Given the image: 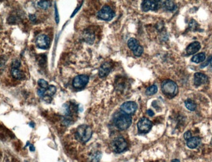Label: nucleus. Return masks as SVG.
<instances>
[{
  "label": "nucleus",
  "instance_id": "f257e3e1",
  "mask_svg": "<svg viewBox=\"0 0 212 162\" xmlns=\"http://www.w3.org/2000/svg\"><path fill=\"white\" fill-rule=\"evenodd\" d=\"M92 130L91 127L87 125H81L80 126L77 131V139L82 143L88 142L92 135Z\"/></svg>",
  "mask_w": 212,
  "mask_h": 162
},
{
  "label": "nucleus",
  "instance_id": "f03ea898",
  "mask_svg": "<svg viewBox=\"0 0 212 162\" xmlns=\"http://www.w3.org/2000/svg\"><path fill=\"white\" fill-rule=\"evenodd\" d=\"M161 89L164 94L171 97L175 96L178 90V88L176 83L171 80H164L161 85Z\"/></svg>",
  "mask_w": 212,
  "mask_h": 162
},
{
  "label": "nucleus",
  "instance_id": "7ed1b4c3",
  "mask_svg": "<svg viewBox=\"0 0 212 162\" xmlns=\"http://www.w3.org/2000/svg\"><path fill=\"white\" fill-rule=\"evenodd\" d=\"M132 123V118L130 115L125 113L119 114L116 118L115 124L120 130H125L129 128Z\"/></svg>",
  "mask_w": 212,
  "mask_h": 162
},
{
  "label": "nucleus",
  "instance_id": "20e7f679",
  "mask_svg": "<svg viewBox=\"0 0 212 162\" xmlns=\"http://www.w3.org/2000/svg\"><path fill=\"white\" fill-rule=\"evenodd\" d=\"M114 16H115V13L108 5L103 6L97 13V16L99 19L105 21L111 20Z\"/></svg>",
  "mask_w": 212,
  "mask_h": 162
},
{
  "label": "nucleus",
  "instance_id": "39448f33",
  "mask_svg": "<svg viewBox=\"0 0 212 162\" xmlns=\"http://www.w3.org/2000/svg\"><path fill=\"white\" fill-rule=\"evenodd\" d=\"M112 149L116 153H121L127 147V143L123 137L114 139L112 143Z\"/></svg>",
  "mask_w": 212,
  "mask_h": 162
},
{
  "label": "nucleus",
  "instance_id": "423d86ee",
  "mask_svg": "<svg viewBox=\"0 0 212 162\" xmlns=\"http://www.w3.org/2000/svg\"><path fill=\"white\" fill-rule=\"evenodd\" d=\"M128 47L129 48L133 51V54L136 56H140L142 53L144 49H143L142 46H140L139 43V41L135 38H131L128 40Z\"/></svg>",
  "mask_w": 212,
  "mask_h": 162
},
{
  "label": "nucleus",
  "instance_id": "0eeeda50",
  "mask_svg": "<svg viewBox=\"0 0 212 162\" xmlns=\"http://www.w3.org/2000/svg\"><path fill=\"white\" fill-rule=\"evenodd\" d=\"M162 6V2L161 1H144L142 3V9L144 12L150 10L157 11Z\"/></svg>",
  "mask_w": 212,
  "mask_h": 162
},
{
  "label": "nucleus",
  "instance_id": "6e6552de",
  "mask_svg": "<svg viewBox=\"0 0 212 162\" xmlns=\"http://www.w3.org/2000/svg\"><path fill=\"white\" fill-rule=\"evenodd\" d=\"M152 126L153 124L152 122L145 117L140 119L138 124H137L139 131L142 134H146V133L150 131L152 128Z\"/></svg>",
  "mask_w": 212,
  "mask_h": 162
},
{
  "label": "nucleus",
  "instance_id": "1a4fd4ad",
  "mask_svg": "<svg viewBox=\"0 0 212 162\" xmlns=\"http://www.w3.org/2000/svg\"><path fill=\"white\" fill-rule=\"evenodd\" d=\"M89 81L88 76L85 75H80L73 79V86L74 88L82 89L84 88Z\"/></svg>",
  "mask_w": 212,
  "mask_h": 162
},
{
  "label": "nucleus",
  "instance_id": "9d476101",
  "mask_svg": "<svg viewBox=\"0 0 212 162\" xmlns=\"http://www.w3.org/2000/svg\"><path fill=\"white\" fill-rule=\"evenodd\" d=\"M138 106L134 101H127L123 103L120 107L122 111L127 114H131L135 113Z\"/></svg>",
  "mask_w": 212,
  "mask_h": 162
},
{
  "label": "nucleus",
  "instance_id": "9b49d317",
  "mask_svg": "<svg viewBox=\"0 0 212 162\" xmlns=\"http://www.w3.org/2000/svg\"><path fill=\"white\" fill-rule=\"evenodd\" d=\"M36 45L39 49H46L49 47L50 45V39L46 36V35L42 34L39 36L36 39Z\"/></svg>",
  "mask_w": 212,
  "mask_h": 162
},
{
  "label": "nucleus",
  "instance_id": "f8f14e48",
  "mask_svg": "<svg viewBox=\"0 0 212 162\" xmlns=\"http://www.w3.org/2000/svg\"><path fill=\"white\" fill-rule=\"evenodd\" d=\"M208 82V77L202 73H196L194 76V84L197 86L206 84Z\"/></svg>",
  "mask_w": 212,
  "mask_h": 162
},
{
  "label": "nucleus",
  "instance_id": "ddd939ff",
  "mask_svg": "<svg viewBox=\"0 0 212 162\" xmlns=\"http://www.w3.org/2000/svg\"><path fill=\"white\" fill-rule=\"evenodd\" d=\"M112 69V65L109 62H105L101 66L99 69V75L101 78L105 77L110 73Z\"/></svg>",
  "mask_w": 212,
  "mask_h": 162
},
{
  "label": "nucleus",
  "instance_id": "4468645a",
  "mask_svg": "<svg viewBox=\"0 0 212 162\" xmlns=\"http://www.w3.org/2000/svg\"><path fill=\"white\" fill-rule=\"evenodd\" d=\"M200 48H201L200 43L198 41H194L188 45V47L186 49V52L187 54L192 55L197 53Z\"/></svg>",
  "mask_w": 212,
  "mask_h": 162
},
{
  "label": "nucleus",
  "instance_id": "2eb2a0df",
  "mask_svg": "<svg viewBox=\"0 0 212 162\" xmlns=\"http://www.w3.org/2000/svg\"><path fill=\"white\" fill-rule=\"evenodd\" d=\"M201 143V139L198 137H191L190 139H189L187 141V146L191 149H194L197 148L199 144Z\"/></svg>",
  "mask_w": 212,
  "mask_h": 162
},
{
  "label": "nucleus",
  "instance_id": "dca6fc26",
  "mask_svg": "<svg viewBox=\"0 0 212 162\" xmlns=\"http://www.w3.org/2000/svg\"><path fill=\"white\" fill-rule=\"evenodd\" d=\"M10 73L12 76L16 79L21 80L24 78V74L19 68H12Z\"/></svg>",
  "mask_w": 212,
  "mask_h": 162
},
{
  "label": "nucleus",
  "instance_id": "f3484780",
  "mask_svg": "<svg viewBox=\"0 0 212 162\" xmlns=\"http://www.w3.org/2000/svg\"><path fill=\"white\" fill-rule=\"evenodd\" d=\"M165 11H173L176 9V5L173 1L162 2V6Z\"/></svg>",
  "mask_w": 212,
  "mask_h": 162
},
{
  "label": "nucleus",
  "instance_id": "a211bd4d",
  "mask_svg": "<svg viewBox=\"0 0 212 162\" xmlns=\"http://www.w3.org/2000/svg\"><path fill=\"white\" fill-rule=\"evenodd\" d=\"M84 39L86 43L92 44L95 39V35L93 32L90 31H86L84 33Z\"/></svg>",
  "mask_w": 212,
  "mask_h": 162
},
{
  "label": "nucleus",
  "instance_id": "6ab92c4d",
  "mask_svg": "<svg viewBox=\"0 0 212 162\" xmlns=\"http://www.w3.org/2000/svg\"><path fill=\"white\" fill-rule=\"evenodd\" d=\"M206 60V54L204 53H201L194 55L191 59V61L194 63H198L200 62H203Z\"/></svg>",
  "mask_w": 212,
  "mask_h": 162
},
{
  "label": "nucleus",
  "instance_id": "aec40b11",
  "mask_svg": "<svg viewBox=\"0 0 212 162\" xmlns=\"http://www.w3.org/2000/svg\"><path fill=\"white\" fill-rule=\"evenodd\" d=\"M185 105L186 108L188 110H189V111H195V109L197 108L196 103H194L193 101L191 100H186L185 101Z\"/></svg>",
  "mask_w": 212,
  "mask_h": 162
},
{
  "label": "nucleus",
  "instance_id": "412c9836",
  "mask_svg": "<svg viewBox=\"0 0 212 162\" xmlns=\"http://www.w3.org/2000/svg\"><path fill=\"white\" fill-rule=\"evenodd\" d=\"M157 86L156 85H152L146 89V94L148 96H152L157 92Z\"/></svg>",
  "mask_w": 212,
  "mask_h": 162
},
{
  "label": "nucleus",
  "instance_id": "4be33fe9",
  "mask_svg": "<svg viewBox=\"0 0 212 162\" xmlns=\"http://www.w3.org/2000/svg\"><path fill=\"white\" fill-rule=\"evenodd\" d=\"M56 92V88L54 86L51 85L49 86V87L46 90V94H47L49 96H52L55 94Z\"/></svg>",
  "mask_w": 212,
  "mask_h": 162
},
{
  "label": "nucleus",
  "instance_id": "5701e85b",
  "mask_svg": "<svg viewBox=\"0 0 212 162\" xmlns=\"http://www.w3.org/2000/svg\"><path fill=\"white\" fill-rule=\"evenodd\" d=\"M51 3L50 2H45V1H41L39 2L37 5L39 7H41L43 9H47L50 7Z\"/></svg>",
  "mask_w": 212,
  "mask_h": 162
},
{
  "label": "nucleus",
  "instance_id": "b1692460",
  "mask_svg": "<svg viewBox=\"0 0 212 162\" xmlns=\"http://www.w3.org/2000/svg\"><path fill=\"white\" fill-rule=\"evenodd\" d=\"M38 84L39 85L40 87L44 89H47L49 87L48 82L44 79H39L38 80Z\"/></svg>",
  "mask_w": 212,
  "mask_h": 162
},
{
  "label": "nucleus",
  "instance_id": "393cba45",
  "mask_svg": "<svg viewBox=\"0 0 212 162\" xmlns=\"http://www.w3.org/2000/svg\"><path fill=\"white\" fill-rule=\"evenodd\" d=\"M198 26V24H197V22L194 20H191V21L189 23V28H191V30L195 31L197 30Z\"/></svg>",
  "mask_w": 212,
  "mask_h": 162
},
{
  "label": "nucleus",
  "instance_id": "a878e982",
  "mask_svg": "<svg viewBox=\"0 0 212 162\" xmlns=\"http://www.w3.org/2000/svg\"><path fill=\"white\" fill-rule=\"evenodd\" d=\"M46 89L44 88H39L37 91V94L40 97H43L46 94Z\"/></svg>",
  "mask_w": 212,
  "mask_h": 162
},
{
  "label": "nucleus",
  "instance_id": "bb28decb",
  "mask_svg": "<svg viewBox=\"0 0 212 162\" xmlns=\"http://www.w3.org/2000/svg\"><path fill=\"white\" fill-rule=\"evenodd\" d=\"M20 66V62L18 60H15L12 63V68H19Z\"/></svg>",
  "mask_w": 212,
  "mask_h": 162
},
{
  "label": "nucleus",
  "instance_id": "cd10ccee",
  "mask_svg": "<svg viewBox=\"0 0 212 162\" xmlns=\"http://www.w3.org/2000/svg\"><path fill=\"white\" fill-rule=\"evenodd\" d=\"M211 62H212V56H210V57H209V58H208V60L207 61H206L205 63H202V64L201 66H200V67L202 68V67H206V66H207L209 64V63H211Z\"/></svg>",
  "mask_w": 212,
  "mask_h": 162
},
{
  "label": "nucleus",
  "instance_id": "c85d7f7f",
  "mask_svg": "<svg viewBox=\"0 0 212 162\" xmlns=\"http://www.w3.org/2000/svg\"><path fill=\"white\" fill-rule=\"evenodd\" d=\"M183 136H184V139H185V140L188 141L189 139H190L191 138V136H192L191 131H186L185 134H184V135H183Z\"/></svg>",
  "mask_w": 212,
  "mask_h": 162
},
{
  "label": "nucleus",
  "instance_id": "c756f323",
  "mask_svg": "<svg viewBox=\"0 0 212 162\" xmlns=\"http://www.w3.org/2000/svg\"><path fill=\"white\" fill-rule=\"evenodd\" d=\"M29 18L30 19V20L32 22H35L36 20V16H35V15H30Z\"/></svg>",
  "mask_w": 212,
  "mask_h": 162
},
{
  "label": "nucleus",
  "instance_id": "7c9ffc66",
  "mask_svg": "<svg viewBox=\"0 0 212 162\" xmlns=\"http://www.w3.org/2000/svg\"><path fill=\"white\" fill-rule=\"evenodd\" d=\"M147 114L149 116H150V117H153V116L154 115V112L151 109H148V111H147Z\"/></svg>",
  "mask_w": 212,
  "mask_h": 162
},
{
  "label": "nucleus",
  "instance_id": "2f4dec72",
  "mask_svg": "<svg viewBox=\"0 0 212 162\" xmlns=\"http://www.w3.org/2000/svg\"><path fill=\"white\" fill-rule=\"evenodd\" d=\"M56 21L57 23H58L59 22V15H58V10H57V9H56Z\"/></svg>",
  "mask_w": 212,
  "mask_h": 162
},
{
  "label": "nucleus",
  "instance_id": "473e14b6",
  "mask_svg": "<svg viewBox=\"0 0 212 162\" xmlns=\"http://www.w3.org/2000/svg\"><path fill=\"white\" fill-rule=\"evenodd\" d=\"M30 149L31 151H34V150H35V148H34L33 146H32V145L31 147H30Z\"/></svg>",
  "mask_w": 212,
  "mask_h": 162
},
{
  "label": "nucleus",
  "instance_id": "72a5a7b5",
  "mask_svg": "<svg viewBox=\"0 0 212 162\" xmlns=\"http://www.w3.org/2000/svg\"><path fill=\"white\" fill-rule=\"evenodd\" d=\"M171 162H180V160H177V159H174V160H173V161H172Z\"/></svg>",
  "mask_w": 212,
  "mask_h": 162
}]
</instances>
